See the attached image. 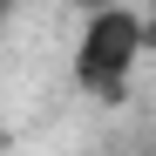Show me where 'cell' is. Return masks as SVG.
I'll use <instances>...</instances> for the list:
<instances>
[{
	"label": "cell",
	"mask_w": 156,
	"mask_h": 156,
	"mask_svg": "<svg viewBox=\"0 0 156 156\" xmlns=\"http://www.w3.org/2000/svg\"><path fill=\"white\" fill-rule=\"evenodd\" d=\"M149 55V14L122 7H102V14H82V34H75V55H68V75L88 102H115L136 88V68Z\"/></svg>",
	"instance_id": "obj_1"
},
{
	"label": "cell",
	"mask_w": 156,
	"mask_h": 156,
	"mask_svg": "<svg viewBox=\"0 0 156 156\" xmlns=\"http://www.w3.org/2000/svg\"><path fill=\"white\" fill-rule=\"evenodd\" d=\"M68 7H82V14H102V7H122V0H68Z\"/></svg>",
	"instance_id": "obj_2"
},
{
	"label": "cell",
	"mask_w": 156,
	"mask_h": 156,
	"mask_svg": "<svg viewBox=\"0 0 156 156\" xmlns=\"http://www.w3.org/2000/svg\"><path fill=\"white\" fill-rule=\"evenodd\" d=\"M149 55H156V0H149Z\"/></svg>",
	"instance_id": "obj_3"
}]
</instances>
